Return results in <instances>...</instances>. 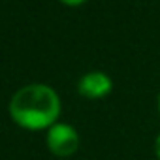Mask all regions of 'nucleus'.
<instances>
[{"label": "nucleus", "mask_w": 160, "mask_h": 160, "mask_svg": "<svg viewBox=\"0 0 160 160\" xmlns=\"http://www.w3.org/2000/svg\"><path fill=\"white\" fill-rule=\"evenodd\" d=\"M60 94L47 83H27L8 100L12 122L27 132H47L60 121Z\"/></svg>", "instance_id": "nucleus-1"}, {"label": "nucleus", "mask_w": 160, "mask_h": 160, "mask_svg": "<svg viewBox=\"0 0 160 160\" xmlns=\"http://www.w3.org/2000/svg\"><path fill=\"white\" fill-rule=\"evenodd\" d=\"M81 136L77 128L70 122L58 121L45 132V147L57 158H70L79 151Z\"/></svg>", "instance_id": "nucleus-2"}, {"label": "nucleus", "mask_w": 160, "mask_h": 160, "mask_svg": "<svg viewBox=\"0 0 160 160\" xmlns=\"http://www.w3.org/2000/svg\"><path fill=\"white\" fill-rule=\"evenodd\" d=\"M113 79L108 72L89 70L77 79V92L87 100H104L113 92Z\"/></svg>", "instance_id": "nucleus-3"}, {"label": "nucleus", "mask_w": 160, "mask_h": 160, "mask_svg": "<svg viewBox=\"0 0 160 160\" xmlns=\"http://www.w3.org/2000/svg\"><path fill=\"white\" fill-rule=\"evenodd\" d=\"M58 2H60L62 6H68V8H79V6L87 4L89 0H58Z\"/></svg>", "instance_id": "nucleus-4"}, {"label": "nucleus", "mask_w": 160, "mask_h": 160, "mask_svg": "<svg viewBox=\"0 0 160 160\" xmlns=\"http://www.w3.org/2000/svg\"><path fill=\"white\" fill-rule=\"evenodd\" d=\"M152 152H154L156 160H160V132H158V134H156V138H154V143H152Z\"/></svg>", "instance_id": "nucleus-5"}, {"label": "nucleus", "mask_w": 160, "mask_h": 160, "mask_svg": "<svg viewBox=\"0 0 160 160\" xmlns=\"http://www.w3.org/2000/svg\"><path fill=\"white\" fill-rule=\"evenodd\" d=\"M156 111H158V117H160V92L156 96Z\"/></svg>", "instance_id": "nucleus-6"}]
</instances>
